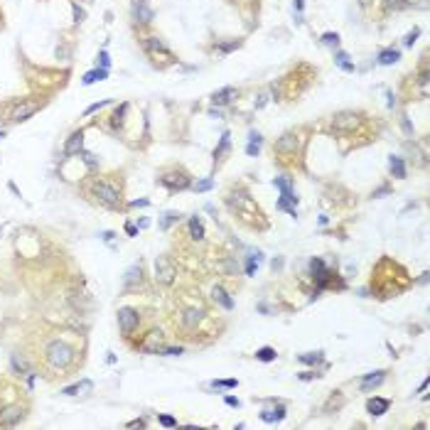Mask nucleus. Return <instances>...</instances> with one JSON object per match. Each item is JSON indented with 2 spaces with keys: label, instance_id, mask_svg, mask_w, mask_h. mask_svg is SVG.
<instances>
[{
  "label": "nucleus",
  "instance_id": "1",
  "mask_svg": "<svg viewBox=\"0 0 430 430\" xmlns=\"http://www.w3.org/2000/svg\"><path fill=\"white\" fill-rule=\"evenodd\" d=\"M89 192H91V197H94L101 207H106V209H120V207H123L120 190H118L116 185L106 182V180H94L91 187H89Z\"/></svg>",
  "mask_w": 430,
  "mask_h": 430
},
{
  "label": "nucleus",
  "instance_id": "2",
  "mask_svg": "<svg viewBox=\"0 0 430 430\" xmlns=\"http://www.w3.org/2000/svg\"><path fill=\"white\" fill-rule=\"evenodd\" d=\"M157 182H160L170 195H175V192H185V190L192 187V175H190L185 167H170V170L160 172Z\"/></svg>",
  "mask_w": 430,
  "mask_h": 430
},
{
  "label": "nucleus",
  "instance_id": "3",
  "mask_svg": "<svg viewBox=\"0 0 430 430\" xmlns=\"http://www.w3.org/2000/svg\"><path fill=\"white\" fill-rule=\"evenodd\" d=\"M44 356H47L49 366H54V369H67V366H72L74 359H77L74 349H72L67 342H62V339H52V342L47 344V349H44Z\"/></svg>",
  "mask_w": 430,
  "mask_h": 430
},
{
  "label": "nucleus",
  "instance_id": "4",
  "mask_svg": "<svg viewBox=\"0 0 430 430\" xmlns=\"http://www.w3.org/2000/svg\"><path fill=\"white\" fill-rule=\"evenodd\" d=\"M273 153L275 155H280V157H295L298 153H300V135H298L295 130L283 133V135L275 140Z\"/></svg>",
  "mask_w": 430,
  "mask_h": 430
},
{
  "label": "nucleus",
  "instance_id": "5",
  "mask_svg": "<svg viewBox=\"0 0 430 430\" xmlns=\"http://www.w3.org/2000/svg\"><path fill=\"white\" fill-rule=\"evenodd\" d=\"M361 125V116L356 111H339L332 116V130L337 133H352Z\"/></svg>",
  "mask_w": 430,
  "mask_h": 430
},
{
  "label": "nucleus",
  "instance_id": "6",
  "mask_svg": "<svg viewBox=\"0 0 430 430\" xmlns=\"http://www.w3.org/2000/svg\"><path fill=\"white\" fill-rule=\"evenodd\" d=\"M140 324V315L135 308H118V329L123 337H130Z\"/></svg>",
  "mask_w": 430,
  "mask_h": 430
},
{
  "label": "nucleus",
  "instance_id": "7",
  "mask_svg": "<svg viewBox=\"0 0 430 430\" xmlns=\"http://www.w3.org/2000/svg\"><path fill=\"white\" fill-rule=\"evenodd\" d=\"M153 268H155V283H160V285H172V283L177 280V268H175L172 261L165 258V256L157 258Z\"/></svg>",
  "mask_w": 430,
  "mask_h": 430
},
{
  "label": "nucleus",
  "instance_id": "8",
  "mask_svg": "<svg viewBox=\"0 0 430 430\" xmlns=\"http://www.w3.org/2000/svg\"><path fill=\"white\" fill-rule=\"evenodd\" d=\"M39 101H32V99H27V101H20L15 108H12V113H10V123H22V120H27L30 116H35L39 111Z\"/></svg>",
  "mask_w": 430,
  "mask_h": 430
},
{
  "label": "nucleus",
  "instance_id": "9",
  "mask_svg": "<svg viewBox=\"0 0 430 430\" xmlns=\"http://www.w3.org/2000/svg\"><path fill=\"white\" fill-rule=\"evenodd\" d=\"M165 347V334L160 329H153L143 337V342L138 344V349L143 354H160V349Z\"/></svg>",
  "mask_w": 430,
  "mask_h": 430
},
{
  "label": "nucleus",
  "instance_id": "10",
  "mask_svg": "<svg viewBox=\"0 0 430 430\" xmlns=\"http://www.w3.org/2000/svg\"><path fill=\"white\" fill-rule=\"evenodd\" d=\"M22 416H25L22 406H17V403L5 406V408H0V426H15V423L22 421Z\"/></svg>",
  "mask_w": 430,
  "mask_h": 430
},
{
  "label": "nucleus",
  "instance_id": "11",
  "mask_svg": "<svg viewBox=\"0 0 430 430\" xmlns=\"http://www.w3.org/2000/svg\"><path fill=\"white\" fill-rule=\"evenodd\" d=\"M236 96H238V89H234V86H224V89H219V91L212 94V104H214L216 108H224V106H229V104L234 101Z\"/></svg>",
  "mask_w": 430,
  "mask_h": 430
},
{
  "label": "nucleus",
  "instance_id": "12",
  "mask_svg": "<svg viewBox=\"0 0 430 430\" xmlns=\"http://www.w3.org/2000/svg\"><path fill=\"white\" fill-rule=\"evenodd\" d=\"M386 374H389L386 369H379V371H371V374H366V376L361 379L359 389H361V391H374L376 386H381V384H384Z\"/></svg>",
  "mask_w": 430,
  "mask_h": 430
},
{
  "label": "nucleus",
  "instance_id": "13",
  "mask_svg": "<svg viewBox=\"0 0 430 430\" xmlns=\"http://www.w3.org/2000/svg\"><path fill=\"white\" fill-rule=\"evenodd\" d=\"M389 408H391V401H389V398H379V396H374V398L366 401V413L374 416V418L389 413Z\"/></svg>",
  "mask_w": 430,
  "mask_h": 430
},
{
  "label": "nucleus",
  "instance_id": "14",
  "mask_svg": "<svg viewBox=\"0 0 430 430\" xmlns=\"http://www.w3.org/2000/svg\"><path fill=\"white\" fill-rule=\"evenodd\" d=\"M231 153V133L229 130H224L221 133V140H219V145L214 148V165H221L224 160H226V155Z\"/></svg>",
  "mask_w": 430,
  "mask_h": 430
},
{
  "label": "nucleus",
  "instance_id": "15",
  "mask_svg": "<svg viewBox=\"0 0 430 430\" xmlns=\"http://www.w3.org/2000/svg\"><path fill=\"white\" fill-rule=\"evenodd\" d=\"M202 320H204V310H202V308H190V310H185V313H182V317H180L182 327H185V329H190V332H192V329H197V324H199Z\"/></svg>",
  "mask_w": 430,
  "mask_h": 430
},
{
  "label": "nucleus",
  "instance_id": "16",
  "mask_svg": "<svg viewBox=\"0 0 430 430\" xmlns=\"http://www.w3.org/2000/svg\"><path fill=\"white\" fill-rule=\"evenodd\" d=\"M133 17H135V22H140V25H150L153 17H155V12L145 5V0H138V2H133Z\"/></svg>",
  "mask_w": 430,
  "mask_h": 430
},
{
  "label": "nucleus",
  "instance_id": "17",
  "mask_svg": "<svg viewBox=\"0 0 430 430\" xmlns=\"http://www.w3.org/2000/svg\"><path fill=\"white\" fill-rule=\"evenodd\" d=\"M212 300H214V303H216L221 310H226V313H229V310H234V298H231V295H229V293H226L221 285H214V288H212Z\"/></svg>",
  "mask_w": 430,
  "mask_h": 430
},
{
  "label": "nucleus",
  "instance_id": "18",
  "mask_svg": "<svg viewBox=\"0 0 430 430\" xmlns=\"http://www.w3.org/2000/svg\"><path fill=\"white\" fill-rule=\"evenodd\" d=\"M84 153V130H74L64 143V155H81Z\"/></svg>",
  "mask_w": 430,
  "mask_h": 430
},
{
  "label": "nucleus",
  "instance_id": "19",
  "mask_svg": "<svg viewBox=\"0 0 430 430\" xmlns=\"http://www.w3.org/2000/svg\"><path fill=\"white\" fill-rule=\"evenodd\" d=\"M389 170H391V175L396 177V180H406V162H403V157L401 155H391L389 157Z\"/></svg>",
  "mask_w": 430,
  "mask_h": 430
},
{
  "label": "nucleus",
  "instance_id": "20",
  "mask_svg": "<svg viewBox=\"0 0 430 430\" xmlns=\"http://www.w3.org/2000/svg\"><path fill=\"white\" fill-rule=\"evenodd\" d=\"M91 391H94V384H91L89 379L79 381V384H74V386L62 389V393H64V396H86V393H91Z\"/></svg>",
  "mask_w": 430,
  "mask_h": 430
},
{
  "label": "nucleus",
  "instance_id": "21",
  "mask_svg": "<svg viewBox=\"0 0 430 430\" xmlns=\"http://www.w3.org/2000/svg\"><path fill=\"white\" fill-rule=\"evenodd\" d=\"M283 418H285V406H283V403H278L275 408H268V411L261 413V421H263V423H278V421H283Z\"/></svg>",
  "mask_w": 430,
  "mask_h": 430
},
{
  "label": "nucleus",
  "instance_id": "22",
  "mask_svg": "<svg viewBox=\"0 0 430 430\" xmlns=\"http://www.w3.org/2000/svg\"><path fill=\"white\" fill-rule=\"evenodd\" d=\"M10 366H12V371H15L17 376H25V374L32 371L30 364L25 361V356H20V354H12V356H10Z\"/></svg>",
  "mask_w": 430,
  "mask_h": 430
},
{
  "label": "nucleus",
  "instance_id": "23",
  "mask_svg": "<svg viewBox=\"0 0 430 430\" xmlns=\"http://www.w3.org/2000/svg\"><path fill=\"white\" fill-rule=\"evenodd\" d=\"M376 59H379L381 67H391V64H396V62L401 59V52H398V49H381Z\"/></svg>",
  "mask_w": 430,
  "mask_h": 430
},
{
  "label": "nucleus",
  "instance_id": "24",
  "mask_svg": "<svg viewBox=\"0 0 430 430\" xmlns=\"http://www.w3.org/2000/svg\"><path fill=\"white\" fill-rule=\"evenodd\" d=\"M140 275H143L140 266H130V268L125 271V278H123V288L128 290V288H133L135 283H140Z\"/></svg>",
  "mask_w": 430,
  "mask_h": 430
},
{
  "label": "nucleus",
  "instance_id": "25",
  "mask_svg": "<svg viewBox=\"0 0 430 430\" xmlns=\"http://www.w3.org/2000/svg\"><path fill=\"white\" fill-rule=\"evenodd\" d=\"M143 47H145V52H150V54H155V52L170 54V52H167V47H165V42H162L160 37H148L145 42H143Z\"/></svg>",
  "mask_w": 430,
  "mask_h": 430
},
{
  "label": "nucleus",
  "instance_id": "26",
  "mask_svg": "<svg viewBox=\"0 0 430 430\" xmlns=\"http://www.w3.org/2000/svg\"><path fill=\"white\" fill-rule=\"evenodd\" d=\"M334 64H337L342 72H354V62H349V54L342 52V49L334 52Z\"/></svg>",
  "mask_w": 430,
  "mask_h": 430
},
{
  "label": "nucleus",
  "instance_id": "27",
  "mask_svg": "<svg viewBox=\"0 0 430 430\" xmlns=\"http://www.w3.org/2000/svg\"><path fill=\"white\" fill-rule=\"evenodd\" d=\"M190 236H192V241H204V224L199 216L190 219Z\"/></svg>",
  "mask_w": 430,
  "mask_h": 430
},
{
  "label": "nucleus",
  "instance_id": "28",
  "mask_svg": "<svg viewBox=\"0 0 430 430\" xmlns=\"http://www.w3.org/2000/svg\"><path fill=\"white\" fill-rule=\"evenodd\" d=\"M322 359H324V352H305V354L298 356V361H300V364H308V366L322 364Z\"/></svg>",
  "mask_w": 430,
  "mask_h": 430
},
{
  "label": "nucleus",
  "instance_id": "29",
  "mask_svg": "<svg viewBox=\"0 0 430 430\" xmlns=\"http://www.w3.org/2000/svg\"><path fill=\"white\" fill-rule=\"evenodd\" d=\"M180 219H182V214H180V212H165V214H162V219H160V229H162V231H167V229H170L172 224H177Z\"/></svg>",
  "mask_w": 430,
  "mask_h": 430
},
{
  "label": "nucleus",
  "instance_id": "30",
  "mask_svg": "<svg viewBox=\"0 0 430 430\" xmlns=\"http://www.w3.org/2000/svg\"><path fill=\"white\" fill-rule=\"evenodd\" d=\"M273 185L280 190V192H293L295 190V180L293 177H288V175H283V177H275Z\"/></svg>",
  "mask_w": 430,
  "mask_h": 430
},
{
  "label": "nucleus",
  "instance_id": "31",
  "mask_svg": "<svg viewBox=\"0 0 430 430\" xmlns=\"http://www.w3.org/2000/svg\"><path fill=\"white\" fill-rule=\"evenodd\" d=\"M275 356H278V352H275L273 347H261V349H256V359H258V361H263V364H271V361H275Z\"/></svg>",
  "mask_w": 430,
  "mask_h": 430
},
{
  "label": "nucleus",
  "instance_id": "32",
  "mask_svg": "<svg viewBox=\"0 0 430 430\" xmlns=\"http://www.w3.org/2000/svg\"><path fill=\"white\" fill-rule=\"evenodd\" d=\"M261 258H263L261 251H256V253L248 256V261H246V275H256V271H258V261H261Z\"/></svg>",
  "mask_w": 430,
  "mask_h": 430
},
{
  "label": "nucleus",
  "instance_id": "33",
  "mask_svg": "<svg viewBox=\"0 0 430 430\" xmlns=\"http://www.w3.org/2000/svg\"><path fill=\"white\" fill-rule=\"evenodd\" d=\"M209 386L212 389H219V391H231V389L238 386V381L236 379H219V381H212Z\"/></svg>",
  "mask_w": 430,
  "mask_h": 430
},
{
  "label": "nucleus",
  "instance_id": "34",
  "mask_svg": "<svg viewBox=\"0 0 430 430\" xmlns=\"http://www.w3.org/2000/svg\"><path fill=\"white\" fill-rule=\"evenodd\" d=\"M106 77H108V69H94V72H89L84 77V84L91 86V84H96V81H101V79H106Z\"/></svg>",
  "mask_w": 430,
  "mask_h": 430
},
{
  "label": "nucleus",
  "instance_id": "35",
  "mask_svg": "<svg viewBox=\"0 0 430 430\" xmlns=\"http://www.w3.org/2000/svg\"><path fill=\"white\" fill-rule=\"evenodd\" d=\"M243 42L241 39H229V42H216V49L221 52V54H229V52H234V49H238Z\"/></svg>",
  "mask_w": 430,
  "mask_h": 430
},
{
  "label": "nucleus",
  "instance_id": "36",
  "mask_svg": "<svg viewBox=\"0 0 430 430\" xmlns=\"http://www.w3.org/2000/svg\"><path fill=\"white\" fill-rule=\"evenodd\" d=\"M212 187H214V180H212V177L199 180V182H195V185H192V190H195V192H209Z\"/></svg>",
  "mask_w": 430,
  "mask_h": 430
},
{
  "label": "nucleus",
  "instance_id": "37",
  "mask_svg": "<svg viewBox=\"0 0 430 430\" xmlns=\"http://www.w3.org/2000/svg\"><path fill=\"white\" fill-rule=\"evenodd\" d=\"M111 104V99H104V101H99V104H91L86 111H84V116H91V113H96V111H101L104 106H108Z\"/></svg>",
  "mask_w": 430,
  "mask_h": 430
},
{
  "label": "nucleus",
  "instance_id": "38",
  "mask_svg": "<svg viewBox=\"0 0 430 430\" xmlns=\"http://www.w3.org/2000/svg\"><path fill=\"white\" fill-rule=\"evenodd\" d=\"M160 354H162V356H180V354H185V347H167V344H165V347L160 349Z\"/></svg>",
  "mask_w": 430,
  "mask_h": 430
},
{
  "label": "nucleus",
  "instance_id": "39",
  "mask_svg": "<svg viewBox=\"0 0 430 430\" xmlns=\"http://www.w3.org/2000/svg\"><path fill=\"white\" fill-rule=\"evenodd\" d=\"M322 42H324L327 47H337V44H339V35H337V32H324V35H322Z\"/></svg>",
  "mask_w": 430,
  "mask_h": 430
},
{
  "label": "nucleus",
  "instance_id": "40",
  "mask_svg": "<svg viewBox=\"0 0 430 430\" xmlns=\"http://www.w3.org/2000/svg\"><path fill=\"white\" fill-rule=\"evenodd\" d=\"M72 10H74V22H84L86 20V10L81 7V5H77V2H72Z\"/></svg>",
  "mask_w": 430,
  "mask_h": 430
},
{
  "label": "nucleus",
  "instance_id": "41",
  "mask_svg": "<svg viewBox=\"0 0 430 430\" xmlns=\"http://www.w3.org/2000/svg\"><path fill=\"white\" fill-rule=\"evenodd\" d=\"M268 96H271V89H263V91L258 94V101L253 104V106H256V111H258V108H263V106L268 104Z\"/></svg>",
  "mask_w": 430,
  "mask_h": 430
},
{
  "label": "nucleus",
  "instance_id": "42",
  "mask_svg": "<svg viewBox=\"0 0 430 430\" xmlns=\"http://www.w3.org/2000/svg\"><path fill=\"white\" fill-rule=\"evenodd\" d=\"M157 421H160V426H165V428H175V426H177V418H172V416H167V413L157 416Z\"/></svg>",
  "mask_w": 430,
  "mask_h": 430
},
{
  "label": "nucleus",
  "instance_id": "43",
  "mask_svg": "<svg viewBox=\"0 0 430 430\" xmlns=\"http://www.w3.org/2000/svg\"><path fill=\"white\" fill-rule=\"evenodd\" d=\"M125 111H128V106H125V104H123V106H120V108H116V113H113V125H120V123H123V116H125Z\"/></svg>",
  "mask_w": 430,
  "mask_h": 430
},
{
  "label": "nucleus",
  "instance_id": "44",
  "mask_svg": "<svg viewBox=\"0 0 430 430\" xmlns=\"http://www.w3.org/2000/svg\"><path fill=\"white\" fill-rule=\"evenodd\" d=\"M81 160H84V162H86L91 170H94V167H99V160H96V155H91V153H81Z\"/></svg>",
  "mask_w": 430,
  "mask_h": 430
},
{
  "label": "nucleus",
  "instance_id": "45",
  "mask_svg": "<svg viewBox=\"0 0 430 430\" xmlns=\"http://www.w3.org/2000/svg\"><path fill=\"white\" fill-rule=\"evenodd\" d=\"M258 153H261V145L258 143H248L246 145V155L248 157H258Z\"/></svg>",
  "mask_w": 430,
  "mask_h": 430
},
{
  "label": "nucleus",
  "instance_id": "46",
  "mask_svg": "<svg viewBox=\"0 0 430 430\" xmlns=\"http://www.w3.org/2000/svg\"><path fill=\"white\" fill-rule=\"evenodd\" d=\"M99 64H101V69H108V67H111V57H108V52H106V49L99 54Z\"/></svg>",
  "mask_w": 430,
  "mask_h": 430
},
{
  "label": "nucleus",
  "instance_id": "47",
  "mask_svg": "<svg viewBox=\"0 0 430 430\" xmlns=\"http://www.w3.org/2000/svg\"><path fill=\"white\" fill-rule=\"evenodd\" d=\"M418 35H421V30L416 27L413 32H408V35H406V39H403V44H406V47H413V42H416V37H418Z\"/></svg>",
  "mask_w": 430,
  "mask_h": 430
},
{
  "label": "nucleus",
  "instance_id": "48",
  "mask_svg": "<svg viewBox=\"0 0 430 430\" xmlns=\"http://www.w3.org/2000/svg\"><path fill=\"white\" fill-rule=\"evenodd\" d=\"M248 143H258V145H261V143H263V135H261L258 130H251V133H248Z\"/></svg>",
  "mask_w": 430,
  "mask_h": 430
},
{
  "label": "nucleus",
  "instance_id": "49",
  "mask_svg": "<svg viewBox=\"0 0 430 430\" xmlns=\"http://www.w3.org/2000/svg\"><path fill=\"white\" fill-rule=\"evenodd\" d=\"M145 426H148V421L145 418H138V421H130L125 428H145Z\"/></svg>",
  "mask_w": 430,
  "mask_h": 430
},
{
  "label": "nucleus",
  "instance_id": "50",
  "mask_svg": "<svg viewBox=\"0 0 430 430\" xmlns=\"http://www.w3.org/2000/svg\"><path fill=\"white\" fill-rule=\"evenodd\" d=\"M320 376H322V374H317V371H303V374H300V379H303V381H310V379H320Z\"/></svg>",
  "mask_w": 430,
  "mask_h": 430
},
{
  "label": "nucleus",
  "instance_id": "51",
  "mask_svg": "<svg viewBox=\"0 0 430 430\" xmlns=\"http://www.w3.org/2000/svg\"><path fill=\"white\" fill-rule=\"evenodd\" d=\"M389 192H391V187H379V190H374V192H371V197H374V199H379V197L389 195Z\"/></svg>",
  "mask_w": 430,
  "mask_h": 430
},
{
  "label": "nucleus",
  "instance_id": "52",
  "mask_svg": "<svg viewBox=\"0 0 430 430\" xmlns=\"http://www.w3.org/2000/svg\"><path fill=\"white\" fill-rule=\"evenodd\" d=\"M224 403H226V406H231V408H238V406H241V401H238L236 396H226V398H224Z\"/></svg>",
  "mask_w": 430,
  "mask_h": 430
},
{
  "label": "nucleus",
  "instance_id": "53",
  "mask_svg": "<svg viewBox=\"0 0 430 430\" xmlns=\"http://www.w3.org/2000/svg\"><path fill=\"white\" fill-rule=\"evenodd\" d=\"M125 234H128V236H138V226L128 221V224H125Z\"/></svg>",
  "mask_w": 430,
  "mask_h": 430
},
{
  "label": "nucleus",
  "instance_id": "54",
  "mask_svg": "<svg viewBox=\"0 0 430 430\" xmlns=\"http://www.w3.org/2000/svg\"><path fill=\"white\" fill-rule=\"evenodd\" d=\"M148 204H150L148 199H133L130 202V207H148Z\"/></svg>",
  "mask_w": 430,
  "mask_h": 430
},
{
  "label": "nucleus",
  "instance_id": "55",
  "mask_svg": "<svg viewBox=\"0 0 430 430\" xmlns=\"http://www.w3.org/2000/svg\"><path fill=\"white\" fill-rule=\"evenodd\" d=\"M209 116H212V118H221V108H209Z\"/></svg>",
  "mask_w": 430,
  "mask_h": 430
},
{
  "label": "nucleus",
  "instance_id": "56",
  "mask_svg": "<svg viewBox=\"0 0 430 430\" xmlns=\"http://www.w3.org/2000/svg\"><path fill=\"white\" fill-rule=\"evenodd\" d=\"M148 226H150V219H140L138 221V229H148Z\"/></svg>",
  "mask_w": 430,
  "mask_h": 430
},
{
  "label": "nucleus",
  "instance_id": "57",
  "mask_svg": "<svg viewBox=\"0 0 430 430\" xmlns=\"http://www.w3.org/2000/svg\"><path fill=\"white\" fill-rule=\"evenodd\" d=\"M426 389H428V379H426V381H423V384L418 386V393H423V391H426Z\"/></svg>",
  "mask_w": 430,
  "mask_h": 430
},
{
  "label": "nucleus",
  "instance_id": "58",
  "mask_svg": "<svg viewBox=\"0 0 430 430\" xmlns=\"http://www.w3.org/2000/svg\"><path fill=\"white\" fill-rule=\"evenodd\" d=\"M113 236H116V234H113V231H106V234H104V241H111Z\"/></svg>",
  "mask_w": 430,
  "mask_h": 430
},
{
  "label": "nucleus",
  "instance_id": "59",
  "mask_svg": "<svg viewBox=\"0 0 430 430\" xmlns=\"http://www.w3.org/2000/svg\"><path fill=\"white\" fill-rule=\"evenodd\" d=\"M406 2H413V0H406Z\"/></svg>",
  "mask_w": 430,
  "mask_h": 430
}]
</instances>
